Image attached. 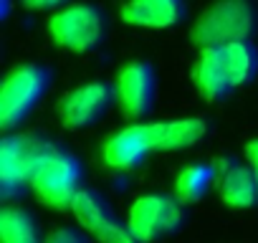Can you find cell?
Listing matches in <instances>:
<instances>
[{
	"mask_svg": "<svg viewBox=\"0 0 258 243\" xmlns=\"http://www.w3.org/2000/svg\"><path fill=\"white\" fill-rule=\"evenodd\" d=\"M225 58H228V69L233 76V84H250L258 76V48L253 41H233L223 46Z\"/></svg>",
	"mask_w": 258,
	"mask_h": 243,
	"instance_id": "e0dca14e",
	"label": "cell"
},
{
	"mask_svg": "<svg viewBox=\"0 0 258 243\" xmlns=\"http://www.w3.org/2000/svg\"><path fill=\"white\" fill-rule=\"evenodd\" d=\"M255 33H258L255 0H213L190 28V38L198 48L225 46L233 41H253Z\"/></svg>",
	"mask_w": 258,
	"mask_h": 243,
	"instance_id": "6da1fadb",
	"label": "cell"
},
{
	"mask_svg": "<svg viewBox=\"0 0 258 243\" xmlns=\"http://www.w3.org/2000/svg\"><path fill=\"white\" fill-rule=\"evenodd\" d=\"M121 21L137 28H172L185 21V0H126L119 11Z\"/></svg>",
	"mask_w": 258,
	"mask_h": 243,
	"instance_id": "7c38bea8",
	"label": "cell"
},
{
	"mask_svg": "<svg viewBox=\"0 0 258 243\" xmlns=\"http://www.w3.org/2000/svg\"><path fill=\"white\" fill-rule=\"evenodd\" d=\"M137 130L152 152H175L198 145L208 135V122L200 116H185V119L152 122V125H137Z\"/></svg>",
	"mask_w": 258,
	"mask_h": 243,
	"instance_id": "30bf717a",
	"label": "cell"
},
{
	"mask_svg": "<svg viewBox=\"0 0 258 243\" xmlns=\"http://www.w3.org/2000/svg\"><path fill=\"white\" fill-rule=\"evenodd\" d=\"M114 99V89L104 81H89L74 91H69L58 106V116L66 130H89L109 111Z\"/></svg>",
	"mask_w": 258,
	"mask_h": 243,
	"instance_id": "9c48e42d",
	"label": "cell"
},
{
	"mask_svg": "<svg viewBox=\"0 0 258 243\" xmlns=\"http://www.w3.org/2000/svg\"><path fill=\"white\" fill-rule=\"evenodd\" d=\"M51 86V74L41 64H23L8 74L0 89V127L6 132L16 130L36 109Z\"/></svg>",
	"mask_w": 258,
	"mask_h": 243,
	"instance_id": "277c9868",
	"label": "cell"
},
{
	"mask_svg": "<svg viewBox=\"0 0 258 243\" xmlns=\"http://www.w3.org/2000/svg\"><path fill=\"white\" fill-rule=\"evenodd\" d=\"M48 33L53 43L63 51L91 53L104 43L109 33V21L96 3H69L51 16Z\"/></svg>",
	"mask_w": 258,
	"mask_h": 243,
	"instance_id": "7a4b0ae2",
	"label": "cell"
},
{
	"mask_svg": "<svg viewBox=\"0 0 258 243\" xmlns=\"http://www.w3.org/2000/svg\"><path fill=\"white\" fill-rule=\"evenodd\" d=\"M157 76L147 61H129L116 74L114 99L126 119H145L155 109Z\"/></svg>",
	"mask_w": 258,
	"mask_h": 243,
	"instance_id": "ba28073f",
	"label": "cell"
},
{
	"mask_svg": "<svg viewBox=\"0 0 258 243\" xmlns=\"http://www.w3.org/2000/svg\"><path fill=\"white\" fill-rule=\"evenodd\" d=\"M150 152L152 150L142 140L137 125H129V127H124L121 132H116V135H111L106 140V145H104V162L109 167H114V170L126 172V170H137L147 160Z\"/></svg>",
	"mask_w": 258,
	"mask_h": 243,
	"instance_id": "5bb4252c",
	"label": "cell"
},
{
	"mask_svg": "<svg viewBox=\"0 0 258 243\" xmlns=\"http://www.w3.org/2000/svg\"><path fill=\"white\" fill-rule=\"evenodd\" d=\"M56 147V142L41 135H8L0 145V183L6 193H16L31 185L43 157Z\"/></svg>",
	"mask_w": 258,
	"mask_h": 243,
	"instance_id": "8992f818",
	"label": "cell"
},
{
	"mask_svg": "<svg viewBox=\"0 0 258 243\" xmlns=\"http://www.w3.org/2000/svg\"><path fill=\"white\" fill-rule=\"evenodd\" d=\"M71 213L81 223V228L86 233H91L99 243H142L132 233L129 223H121L114 215L106 198L94 188L84 185L76 193V198L71 200Z\"/></svg>",
	"mask_w": 258,
	"mask_h": 243,
	"instance_id": "52a82bcc",
	"label": "cell"
},
{
	"mask_svg": "<svg viewBox=\"0 0 258 243\" xmlns=\"http://www.w3.org/2000/svg\"><path fill=\"white\" fill-rule=\"evenodd\" d=\"M192 84L198 94L208 101H220L235 89L223 46L200 48V56L192 66Z\"/></svg>",
	"mask_w": 258,
	"mask_h": 243,
	"instance_id": "8fae6325",
	"label": "cell"
},
{
	"mask_svg": "<svg viewBox=\"0 0 258 243\" xmlns=\"http://www.w3.org/2000/svg\"><path fill=\"white\" fill-rule=\"evenodd\" d=\"M31 188L43 205L56 210L71 208V200L84 188V167L74 152L56 145L38 165Z\"/></svg>",
	"mask_w": 258,
	"mask_h": 243,
	"instance_id": "3957f363",
	"label": "cell"
},
{
	"mask_svg": "<svg viewBox=\"0 0 258 243\" xmlns=\"http://www.w3.org/2000/svg\"><path fill=\"white\" fill-rule=\"evenodd\" d=\"M185 203L177 195L147 193L140 195L129 208L126 223L142 243H152L162 235H170L185 225Z\"/></svg>",
	"mask_w": 258,
	"mask_h": 243,
	"instance_id": "5b68a950",
	"label": "cell"
},
{
	"mask_svg": "<svg viewBox=\"0 0 258 243\" xmlns=\"http://www.w3.org/2000/svg\"><path fill=\"white\" fill-rule=\"evenodd\" d=\"M43 243H94L81 228H71V225H63V228H53Z\"/></svg>",
	"mask_w": 258,
	"mask_h": 243,
	"instance_id": "ac0fdd59",
	"label": "cell"
},
{
	"mask_svg": "<svg viewBox=\"0 0 258 243\" xmlns=\"http://www.w3.org/2000/svg\"><path fill=\"white\" fill-rule=\"evenodd\" d=\"M0 240L3 243H43L36 218L16 205L0 210Z\"/></svg>",
	"mask_w": 258,
	"mask_h": 243,
	"instance_id": "9a60e30c",
	"label": "cell"
},
{
	"mask_svg": "<svg viewBox=\"0 0 258 243\" xmlns=\"http://www.w3.org/2000/svg\"><path fill=\"white\" fill-rule=\"evenodd\" d=\"M21 3L31 11H51V8H63L74 0H21Z\"/></svg>",
	"mask_w": 258,
	"mask_h": 243,
	"instance_id": "d6986e66",
	"label": "cell"
},
{
	"mask_svg": "<svg viewBox=\"0 0 258 243\" xmlns=\"http://www.w3.org/2000/svg\"><path fill=\"white\" fill-rule=\"evenodd\" d=\"M218 188H220V200L228 208L248 210L258 205V180L250 165H240L233 160H223V165L215 167Z\"/></svg>",
	"mask_w": 258,
	"mask_h": 243,
	"instance_id": "4fadbf2b",
	"label": "cell"
},
{
	"mask_svg": "<svg viewBox=\"0 0 258 243\" xmlns=\"http://www.w3.org/2000/svg\"><path fill=\"white\" fill-rule=\"evenodd\" d=\"M245 160H248V165L253 167L255 180H258V140H253V142L245 145Z\"/></svg>",
	"mask_w": 258,
	"mask_h": 243,
	"instance_id": "ffe728a7",
	"label": "cell"
},
{
	"mask_svg": "<svg viewBox=\"0 0 258 243\" xmlns=\"http://www.w3.org/2000/svg\"><path fill=\"white\" fill-rule=\"evenodd\" d=\"M218 177H215V167H210V165H205V162H192V165H187L180 175H177V180H175V195L187 205V203H198L208 190H210V185L215 183Z\"/></svg>",
	"mask_w": 258,
	"mask_h": 243,
	"instance_id": "2e32d148",
	"label": "cell"
}]
</instances>
